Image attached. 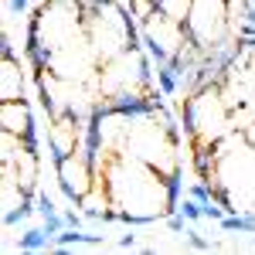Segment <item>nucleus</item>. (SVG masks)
<instances>
[{
    "mask_svg": "<svg viewBox=\"0 0 255 255\" xmlns=\"http://www.w3.org/2000/svg\"><path fill=\"white\" fill-rule=\"evenodd\" d=\"M184 235H187V242H191V249H197V252H211V242H208V238L201 235V232H194V228H187Z\"/></svg>",
    "mask_w": 255,
    "mask_h": 255,
    "instance_id": "14",
    "label": "nucleus"
},
{
    "mask_svg": "<svg viewBox=\"0 0 255 255\" xmlns=\"http://www.w3.org/2000/svg\"><path fill=\"white\" fill-rule=\"evenodd\" d=\"M126 7L133 10V17H136L139 24H146V20L157 14V0H126Z\"/></svg>",
    "mask_w": 255,
    "mask_h": 255,
    "instance_id": "10",
    "label": "nucleus"
},
{
    "mask_svg": "<svg viewBox=\"0 0 255 255\" xmlns=\"http://www.w3.org/2000/svg\"><path fill=\"white\" fill-rule=\"evenodd\" d=\"M0 55H3V58H17V48L10 44V34H7V31L0 34Z\"/></svg>",
    "mask_w": 255,
    "mask_h": 255,
    "instance_id": "16",
    "label": "nucleus"
},
{
    "mask_svg": "<svg viewBox=\"0 0 255 255\" xmlns=\"http://www.w3.org/2000/svg\"><path fill=\"white\" fill-rule=\"evenodd\" d=\"M34 126H38V119H34L31 106H27L24 99H14V102H0V129L24 136V133H27V129H34Z\"/></svg>",
    "mask_w": 255,
    "mask_h": 255,
    "instance_id": "2",
    "label": "nucleus"
},
{
    "mask_svg": "<svg viewBox=\"0 0 255 255\" xmlns=\"http://www.w3.org/2000/svg\"><path fill=\"white\" fill-rule=\"evenodd\" d=\"M51 245V238L44 235V228H24V235L17 242V252H44Z\"/></svg>",
    "mask_w": 255,
    "mask_h": 255,
    "instance_id": "9",
    "label": "nucleus"
},
{
    "mask_svg": "<svg viewBox=\"0 0 255 255\" xmlns=\"http://www.w3.org/2000/svg\"><path fill=\"white\" fill-rule=\"evenodd\" d=\"M34 194H38V191H34ZM34 194H24L17 204H14V208H7V211H3V225H7V228H14V225H24L27 218L38 211V201H34Z\"/></svg>",
    "mask_w": 255,
    "mask_h": 255,
    "instance_id": "6",
    "label": "nucleus"
},
{
    "mask_svg": "<svg viewBox=\"0 0 255 255\" xmlns=\"http://www.w3.org/2000/svg\"><path fill=\"white\" fill-rule=\"evenodd\" d=\"M157 89H160V96H167V99H174L177 92H180V72H177L174 65L167 61V65H157Z\"/></svg>",
    "mask_w": 255,
    "mask_h": 255,
    "instance_id": "7",
    "label": "nucleus"
},
{
    "mask_svg": "<svg viewBox=\"0 0 255 255\" xmlns=\"http://www.w3.org/2000/svg\"><path fill=\"white\" fill-rule=\"evenodd\" d=\"M245 20H252V24H255V0L245 3Z\"/></svg>",
    "mask_w": 255,
    "mask_h": 255,
    "instance_id": "21",
    "label": "nucleus"
},
{
    "mask_svg": "<svg viewBox=\"0 0 255 255\" xmlns=\"http://www.w3.org/2000/svg\"><path fill=\"white\" fill-rule=\"evenodd\" d=\"M24 99V75H20V58H3V75H0V102Z\"/></svg>",
    "mask_w": 255,
    "mask_h": 255,
    "instance_id": "3",
    "label": "nucleus"
},
{
    "mask_svg": "<svg viewBox=\"0 0 255 255\" xmlns=\"http://www.w3.org/2000/svg\"><path fill=\"white\" fill-rule=\"evenodd\" d=\"M187 225H191V221L180 215V211H170V218H167V228H170V232L180 235V232H187Z\"/></svg>",
    "mask_w": 255,
    "mask_h": 255,
    "instance_id": "15",
    "label": "nucleus"
},
{
    "mask_svg": "<svg viewBox=\"0 0 255 255\" xmlns=\"http://www.w3.org/2000/svg\"><path fill=\"white\" fill-rule=\"evenodd\" d=\"M34 201H38V215L41 218H48V215H55V211H58V208H55V201L48 197V191H38V194H34Z\"/></svg>",
    "mask_w": 255,
    "mask_h": 255,
    "instance_id": "13",
    "label": "nucleus"
},
{
    "mask_svg": "<svg viewBox=\"0 0 255 255\" xmlns=\"http://www.w3.org/2000/svg\"><path fill=\"white\" fill-rule=\"evenodd\" d=\"M191 7H194V0H157V10L174 24L191 17Z\"/></svg>",
    "mask_w": 255,
    "mask_h": 255,
    "instance_id": "8",
    "label": "nucleus"
},
{
    "mask_svg": "<svg viewBox=\"0 0 255 255\" xmlns=\"http://www.w3.org/2000/svg\"><path fill=\"white\" fill-rule=\"evenodd\" d=\"M65 215V221H68V228H82V215L75 211V204H72V211H61Z\"/></svg>",
    "mask_w": 255,
    "mask_h": 255,
    "instance_id": "18",
    "label": "nucleus"
},
{
    "mask_svg": "<svg viewBox=\"0 0 255 255\" xmlns=\"http://www.w3.org/2000/svg\"><path fill=\"white\" fill-rule=\"evenodd\" d=\"M160 184H163V211L170 215V211H177V204L184 197V174H180V167L160 174Z\"/></svg>",
    "mask_w": 255,
    "mask_h": 255,
    "instance_id": "4",
    "label": "nucleus"
},
{
    "mask_svg": "<svg viewBox=\"0 0 255 255\" xmlns=\"http://www.w3.org/2000/svg\"><path fill=\"white\" fill-rule=\"evenodd\" d=\"M41 228H44V235H48V238H51V242H55V238H58L61 232L68 228V221H65V215H61V211H55V215L41 218Z\"/></svg>",
    "mask_w": 255,
    "mask_h": 255,
    "instance_id": "11",
    "label": "nucleus"
},
{
    "mask_svg": "<svg viewBox=\"0 0 255 255\" xmlns=\"http://www.w3.org/2000/svg\"><path fill=\"white\" fill-rule=\"evenodd\" d=\"M177 211H180V215L187 218L191 225L204 218V208H201V201H194V197H191V194H187V197H180V204H177Z\"/></svg>",
    "mask_w": 255,
    "mask_h": 255,
    "instance_id": "12",
    "label": "nucleus"
},
{
    "mask_svg": "<svg viewBox=\"0 0 255 255\" xmlns=\"http://www.w3.org/2000/svg\"><path fill=\"white\" fill-rule=\"evenodd\" d=\"M187 20L194 27V38L201 41V48H208L211 41L225 38V34H235L228 24V0H194Z\"/></svg>",
    "mask_w": 255,
    "mask_h": 255,
    "instance_id": "1",
    "label": "nucleus"
},
{
    "mask_svg": "<svg viewBox=\"0 0 255 255\" xmlns=\"http://www.w3.org/2000/svg\"><path fill=\"white\" fill-rule=\"evenodd\" d=\"M27 7H31V0H7V14H14V17L27 14Z\"/></svg>",
    "mask_w": 255,
    "mask_h": 255,
    "instance_id": "17",
    "label": "nucleus"
},
{
    "mask_svg": "<svg viewBox=\"0 0 255 255\" xmlns=\"http://www.w3.org/2000/svg\"><path fill=\"white\" fill-rule=\"evenodd\" d=\"M242 232L255 235V211H245V215H242Z\"/></svg>",
    "mask_w": 255,
    "mask_h": 255,
    "instance_id": "19",
    "label": "nucleus"
},
{
    "mask_svg": "<svg viewBox=\"0 0 255 255\" xmlns=\"http://www.w3.org/2000/svg\"><path fill=\"white\" fill-rule=\"evenodd\" d=\"M136 245V235H123L119 238V249H133Z\"/></svg>",
    "mask_w": 255,
    "mask_h": 255,
    "instance_id": "20",
    "label": "nucleus"
},
{
    "mask_svg": "<svg viewBox=\"0 0 255 255\" xmlns=\"http://www.w3.org/2000/svg\"><path fill=\"white\" fill-rule=\"evenodd\" d=\"M72 245H102V238H99V235H85L82 228H65V232L51 242L55 252H68Z\"/></svg>",
    "mask_w": 255,
    "mask_h": 255,
    "instance_id": "5",
    "label": "nucleus"
}]
</instances>
